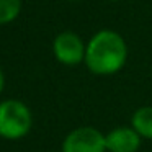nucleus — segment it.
I'll use <instances>...</instances> for the list:
<instances>
[{"instance_id":"nucleus-1","label":"nucleus","mask_w":152,"mask_h":152,"mask_svg":"<svg viewBox=\"0 0 152 152\" xmlns=\"http://www.w3.org/2000/svg\"><path fill=\"white\" fill-rule=\"evenodd\" d=\"M129 49L124 36L115 30L103 28L90 36L85 49V67L100 77L121 72L128 62Z\"/></svg>"},{"instance_id":"nucleus-2","label":"nucleus","mask_w":152,"mask_h":152,"mask_svg":"<svg viewBox=\"0 0 152 152\" xmlns=\"http://www.w3.org/2000/svg\"><path fill=\"white\" fill-rule=\"evenodd\" d=\"M33 124L31 111L23 102L5 100L0 103V136L17 141L30 132Z\"/></svg>"},{"instance_id":"nucleus-3","label":"nucleus","mask_w":152,"mask_h":152,"mask_svg":"<svg viewBox=\"0 0 152 152\" xmlns=\"http://www.w3.org/2000/svg\"><path fill=\"white\" fill-rule=\"evenodd\" d=\"M87 43L74 31H62L53 41V53L57 62L67 67H75L85 61Z\"/></svg>"},{"instance_id":"nucleus-4","label":"nucleus","mask_w":152,"mask_h":152,"mask_svg":"<svg viewBox=\"0 0 152 152\" xmlns=\"http://www.w3.org/2000/svg\"><path fill=\"white\" fill-rule=\"evenodd\" d=\"M62 152H106L105 132L93 126H80L62 141Z\"/></svg>"},{"instance_id":"nucleus-5","label":"nucleus","mask_w":152,"mask_h":152,"mask_svg":"<svg viewBox=\"0 0 152 152\" xmlns=\"http://www.w3.org/2000/svg\"><path fill=\"white\" fill-rule=\"evenodd\" d=\"M106 152H137L141 149L142 137L132 129V126H118L105 134Z\"/></svg>"},{"instance_id":"nucleus-6","label":"nucleus","mask_w":152,"mask_h":152,"mask_svg":"<svg viewBox=\"0 0 152 152\" xmlns=\"http://www.w3.org/2000/svg\"><path fill=\"white\" fill-rule=\"evenodd\" d=\"M129 124L132 126V129L142 139L152 141V105L139 106L131 115V123Z\"/></svg>"},{"instance_id":"nucleus-7","label":"nucleus","mask_w":152,"mask_h":152,"mask_svg":"<svg viewBox=\"0 0 152 152\" xmlns=\"http://www.w3.org/2000/svg\"><path fill=\"white\" fill-rule=\"evenodd\" d=\"M21 12V0H0V25L12 23Z\"/></svg>"},{"instance_id":"nucleus-8","label":"nucleus","mask_w":152,"mask_h":152,"mask_svg":"<svg viewBox=\"0 0 152 152\" xmlns=\"http://www.w3.org/2000/svg\"><path fill=\"white\" fill-rule=\"evenodd\" d=\"M4 85H5V77H4L2 69H0V93H2V90H4Z\"/></svg>"},{"instance_id":"nucleus-9","label":"nucleus","mask_w":152,"mask_h":152,"mask_svg":"<svg viewBox=\"0 0 152 152\" xmlns=\"http://www.w3.org/2000/svg\"><path fill=\"white\" fill-rule=\"evenodd\" d=\"M108 2H113V4H116V2H121V0H108Z\"/></svg>"},{"instance_id":"nucleus-10","label":"nucleus","mask_w":152,"mask_h":152,"mask_svg":"<svg viewBox=\"0 0 152 152\" xmlns=\"http://www.w3.org/2000/svg\"><path fill=\"white\" fill-rule=\"evenodd\" d=\"M67 2H83V0H67Z\"/></svg>"}]
</instances>
